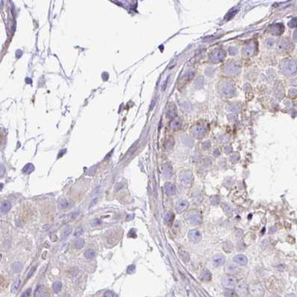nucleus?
Masks as SVG:
<instances>
[{
    "label": "nucleus",
    "mask_w": 297,
    "mask_h": 297,
    "mask_svg": "<svg viewBox=\"0 0 297 297\" xmlns=\"http://www.w3.org/2000/svg\"><path fill=\"white\" fill-rule=\"evenodd\" d=\"M187 220L188 222L194 225H200L202 223V216L200 213L197 211L191 210L187 213Z\"/></svg>",
    "instance_id": "1"
},
{
    "label": "nucleus",
    "mask_w": 297,
    "mask_h": 297,
    "mask_svg": "<svg viewBox=\"0 0 297 297\" xmlns=\"http://www.w3.org/2000/svg\"><path fill=\"white\" fill-rule=\"evenodd\" d=\"M221 283L224 287L231 289L236 287V284H237V280L233 276H225L221 279Z\"/></svg>",
    "instance_id": "2"
},
{
    "label": "nucleus",
    "mask_w": 297,
    "mask_h": 297,
    "mask_svg": "<svg viewBox=\"0 0 297 297\" xmlns=\"http://www.w3.org/2000/svg\"><path fill=\"white\" fill-rule=\"evenodd\" d=\"M179 180L184 186H189L192 182V174L191 171H182L179 174Z\"/></svg>",
    "instance_id": "3"
},
{
    "label": "nucleus",
    "mask_w": 297,
    "mask_h": 297,
    "mask_svg": "<svg viewBox=\"0 0 297 297\" xmlns=\"http://www.w3.org/2000/svg\"><path fill=\"white\" fill-rule=\"evenodd\" d=\"M188 238L194 243H197L201 241L202 234L200 230H191L188 232Z\"/></svg>",
    "instance_id": "4"
},
{
    "label": "nucleus",
    "mask_w": 297,
    "mask_h": 297,
    "mask_svg": "<svg viewBox=\"0 0 297 297\" xmlns=\"http://www.w3.org/2000/svg\"><path fill=\"white\" fill-rule=\"evenodd\" d=\"M188 206H189V203L187 200H180L176 204V211L177 213H182L188 209Z\"/></svg>",
    "instance_id": "5"
},
{
    "label": "nucleus",
    "mask_w": 297,
    "mask_h": 297,
    "mask_svg": "<svg viewBox=\"0 0 297 297\" xmlns=\"http://www.w3.org/2000/svg\"><path fill=\"white\" fill-rule=\"evenodd\" d=\"M250 292L253 296H262L264 294V288L261 284H256L252 285L250 287Z\"/></svg>",
    "instance_id": "6"
},
{
    "label": "nucleus",
    "mask_w": 297,
    "mask_h": 297,
    "mask_svg": "<svg viewBox=\"0 0 297 297\" xmlns=\"http://www.w3.org/2000/svg\"><path fill=\"white\" fill-rule=\"evenodd\" d=\"M173 174V168L170 164L165 163L162 166V175L165 179L171 178Z\"/></svg>",
    "instance_id": "7"
},
{
    "label": "nucleus",
    "mask_w": 297,
    "mask_h": 297,
    "mask_svg": "<svg viewBox=\"0 0 297 297\" xmlns=\"http://www.w3.org/2000/svg\"><path fill=\"white\" fill-rule=\"evenodd\" d=\"M248 286L244 283H240L236 287V292L239 296H247L248 293Z\"/></svg>",
    "instance_id": "8"
},
{
    "label": "nucleus",
    "mask_w": 297,
    "mask_h": 297,
    "mask_svg": "<svg viewBox=\"0 0 297 297\" xmlns=\"http://www.w3.org/2000/svg\"><path fill=\"white\" fill-rule=\"evenodd\" d=\"M233 260H234V261L236 262L237 264L240 265V266H245V265L247 264V262H248V259H247V258L244 255L242 254H239L236 256L234 257V258H233Z\"/></svg>",
    "instance_id": "9"
},
{
    "label": "nucleus",
    "mask_w": 297,
    "mask_h": 297,
    "mask_svg": "<svg viewBox=\"0 0 297 297\" xmlns=\"http://www.w3.org/2000/svg\"><path fill=\"white\" fill-rule=\"evenodd\" d=\"M164 190H165V194L171 196L174 195L176 193V187L174 184L171 183V182H166L164 185Z\"/></svg>",
    "instance_id": "10"
},
{
    "label": "nucleus",
    "mask_w": 297,
    "mask_h": 297,
    "mask_svg": "<svg viewBox=\"0 0 297 297\" xmlns=\"http://www.w3.org/2000/svg\"><path fill=\"white\" fill-rule=\"evenodd\" d=\"M225 257L223 255H218L214 258L212 264H213V266H215V267H218L222 266L225 263Z\"/></svg>",
    "instance_id": "11"
},
{
    "label": "nucleus",
    "mask_w": 297,
    "mask_h": 297,
    "mask_svg": "<svg viewBox=\"0 0 297 297\" xmlns=\"http://www.w3.org/2000/svg\"><path fill=\"white\" fill-rule=\"evenodd\" d=\"M74 205V202L72 200H67L66 199L61 200L59 203V208L61 210H66L69 209Z\"/></svg>",
    "instance_id": "12"
},
{
    "label": "nucleus",
    "mask_w": 297,
    "mask_h": 297,
    "mask_svg": "<svg viewBox=\"0 0 297 297\" xmlns=\"http://www.w3.org/2000/svg\"><path fill=\"white\" fill-rule=\"evenodd\" d=\"M238 266L235 264L233 263L227 264V266L225 267V272L227 273L235 274L238 272Z\"/></svg>",
    "instance_id": "13"
},
{
    "label": "nucleus",
    "mask_w": 297,
    "mask_h": 297,
    "mask_svg": "<svg viewBox=\"0 0 297 297\" xmlns=\"http://www.w3.org/2000/svg\"><path fill=\"white\" fill-rule=\"evenodd\" d=\"M200 278L203 281H210L212 279V274H211L210 271H209L208 270H204L201 271L200 274Z\"/></svg>",
    "instance_id": "14"
},
{
    "label": "nucleus",
    "mask_w": 297,
    "mask_h": 297,
    "mask_svg": "<svg viewBox=\"0 0 297 297\" xmlns=\"http://www.w3.org/2000/svg\"><path fill=\"white\" fill-rule=\"evenodd\" d=\"M174 214L171 212H165V216H164V221H165V224H170V223L172 222L173 219H174Z\"/></svg>",
    "instance_id": "15"
},
{
    "label": "nucleus",
    "mask_w": 297,
    "mask_h": 297,
    "mask_svg": "<svg viewBox=\"0 0 297 297\" xmlns=\"http://www.w3.org/2000/svg\"><path fill=\"white\" fill-rule=\"evenodd\" d=\"M11 209V203L9 201H4L1 205V210L3 212H7Z\"/></svg>",
    "instance_id": "16"
},
{
    "label": "nucleus",
    "mask_w": 297,
    "mask_h": 297,
    "mask_svg": "<svg viewBox=\"0 0 297 297\" xmlns=\"http://www.w3.org/2000/svg\"><path fill=\"white\" fill-rule=\"evenodd\" d=\"M34 170V165H32L31 163H28L24 166L23 169H22V172H23L24 174H31Z\"/></svg>",
    "instance_id": "17"
},
{
    "label": "nucleus",
    "mask_w": 297,
    "mask_h": 297,
    "mask_svg": "<svg viewBox=\"0 0 297 297\" xmlns=\"http://www.w3.org/2000/svg\"><path fill=\"white\" fill-rule=\"evenodd\" d=\"M223 248H224V250H225L226 252L230 253V252H231L233 249V243L230 242V241H225V242L224 243V244H223Z\"/></svg>",
    "instance_id": "18"
},
{
    "label": "nucleus",
    "mask_w": 297,
    "mask_h": 297,
    "mask_svg": "<svg viewBox=\"0 0 297 297\" xmlns=\"http://www.w3.org/2000/svg\"><path fill=\"white\" fill-rule=\"evenodd\" d=\"M84 256H85V258L87 259L90 260V259H93V258H95V256H96V253H95V251L93 250L90 249V250H87V251L84 253Z\"/></svg>",
    "instance_id": "19"
},
{
    "label": "nucleus",
    "mask_w": 297,
    "mask_h": 297,
    "mask_svg": "<svg viewBox=\"0 0 297 297\" xmlns=\"http://www.w3.org/2000/svg\"><path fill=\"white\" fill-rule=\"evenodd\" d=\"M71 233H72V228H71V227H67L66 228H65L64 230H63V233H62L61 235L62 240L66 239V238H68V236L71 234Z\"/></svg>",
    "instance_id": "20"
},
{
    "label": "nucleus",
    "mask_w": 297,
    "mask_h": 297,
    "mask_svg": "<svg viewBox=\"0 0 297 297\" xmlns=\"http://www.w3.org/2000/svg\"><path fill=\"white\" fill-rule=\"evenodd\" d=\"M84 244H85V242H84V240L83 239V238H77V240L75 241V246L77 249H81V248H83V247L84 246Z\"/></svg>",
    "instance_id": "21"
},
{
    "label": "nucleus",
    "mask_w": 297,
    "mask_h": 297,
    "mask_svg": "<svg viewBox=\"0 0 297 297\" xmlns=\"http://www.w3.org/2000/svg\"><path fill=\"white\" fill-rule=\"evenodd\" d=\"M52 288H53L54 292H55V293H60V290H61L62 288L61 282H60V281H56V282H55L53 284V286H52Z\"/></svg>",
    "instance_id": "22"
},
{
    "label": "nucleus",
    "mask_w": 297,
    "mask_h": 297,
    "mask_svg": "<svg viewBox=\"0 0 297 297\" xmlns=\"http://www.w3.org/2000/svg\"><path fill=\"white\" fill-rule=\"evenodd\" d=\"M210 202L211 204L213 205V206H218V205H219L220 202H221V199H220L219 196L218 195L212 196L210 198Z\"/></svg>",
    "instance_id": "23"
},
{
    "label": "nucleus",
    "mask_w": 297,
    "mask_h": 297,
    "mask_svg": "<svg viewBox=\"0 0 297 297\" xmlns=\"http://www.w3.org/2000/svg\"><path fill=\"white\" fill-rule=\"evenodd\" d=\"M12 267H13V270L14 272L19 273L22 270V264L20 263V262H15V263L13 264V266H12Z\"/></svg>",
    "instance_id": "24"
},
{
    "label": "nucleus",
    "mask_w": 297,
    "mask_h": 297,
    "mask_svg": "<svg viewBox=\"0 0 297 297\" xmlns=\"http://www.w3.org/2000/svg\"><path fill=\"white\" fill-rule=\"evenodd\" d=\"M223 209H224V212L228 215H231L233 212V207L228 203H224L223 204Z\"/></svg>",
    "instance_id": "25"
},
{
    "label": "nucleus",
    "mask_w": 297,
    "mask_h": 297,
    "mask_svg": "<svg viewBox=\"0 0 297 297\" xmlns=\"http://www.w3.org/2000/svg\"><path fill=\"white\" fill-rule=\"evenodd\" d=\"M19 285H20V279H17L16 280L14 283L13 284L11 287V292L12 293H16L17 291V290L19 289Z\"/></svg>",
    "instance_id": "26"
},
{
    "label": "nucleus",
    "mask_w": 297,
    "mask_h": 297,
    "mask_svg": "<svg viewBox=\"0 0 297 297\" xmlns=\"http://www.w3.org/2000/svg\"><path fill=\"white\" fill-rule=\"evenodd\" d=\"M84 233V227H79L78 228H77L76 230H75V233H74V236H75V237H79V236H81Z\"/></svg>",
    "instance_id": "27"
},
{
    "label": "nucleus",
    "mask_w": 297,
    "mask_h": 297,
    "mask_svg": "<svg viewBox=\"0 0 297 297\" xmlns=\"http://www.w3.org/2000/svg\"><path fill=\"white\" fill-rule=\"evenodd\" d=\"M239 158H240L239 153H235L234 154L232 155L231 158H230V159H231L232 162H233V163H236V162H237L238 161V159H239Z\"/></svg>",
    "instance_id": "28"
},
{
    "label": "nucleus",
    "mask_w": 297,
    "mask_h": 297,
    "mask_svg": "<svg viewBox=\"0 0 297 297\" xmlns=\"http://www.w3.org/2000/svg\"><path fill=\"white\" fill-rule=\"evenodd\" d=\"M224 296H237V295H236V293H234V292L232 291V290H226L225 293H224Z\"/></svg>",
    "instance_id": "29"
},
{
    "label": "nucleus",
    "mask_w": 297,
    "mask_h": 297,
    "mask_svg": "<svg viewBox=\"0 0 297 297\" xmlns=\"http://www.w3.org/2000/svg\"><path fill=\"white\" fill-rule=\"evenodd\" d=\"M4 174H5V168L4 167V165L0 164V177H3Z\"/></svg>",
    "instance_id": "30"
},
{
    "label": "nucleus",
    "mask_w": 297,
    "mask_h": 297,
    "mask_svg": "<svg viewBox=\"0 0 297 297\" xmlns=\"http://www.w3.org/2000/svg\"><path fill=\"white\" fill-rule=\"evenodd\" d=\"M100 224H101L100 220L96 219V220H94V221H92L91 226L92 227H97V226H99Z\"/></svg>",
    "instance_id": "31"
},
{
    "label": "nucleus",
    "mask_w": 297,
    "mask_h": 297,
    "mask_svg": "<svg viewBox=\"0 0 297 297\" xmlns=\"http://www.w3.org/2000/svg\"><path fill=\"white\" fill-rule=\"evenodd\" d=\"M135 270H136V267L134 266V265H130V267H128L127 273H133L135 271Z\"/></svg>",
    "instance_id": "32"
},
{
    "label": "nucleus",
    "mask_w": 297,
    "mask_h": 297,
    "mask_svg": "<svg viewBox=\"0 0 297 297\" xmlns=\"http://www.w3.org/2000/svg\"><path fill=\"white\" fill-rule=\"evenodd\" d=\"M96 166H94V167H93V168H91L90 169V171H89V174L90 175H93V174H95L96 173Z\"/></svg>",
    "instance_id": "33"
},
{
    "label": "nucleus",
    "mask_w": 297,
    "mask_h": 297,
    "mask_svg": "<svg viewBox=\"0 0 297 297\" xmlns=\"http://www.w3.org/2000/svg\"><path fill=\"white\" fill-rule=\"evenodd\" d=\"M104 296H107V297H111V296H114V295H113V293H112V292L107 291L104 293Z\"/></svg>",
    "instance_id": "34"
},
{
    "label": "nucleus",
    "mask_w": 297,
    "mask_h": 297,
    "mask_svg": "<svg viewBox=\"0 0 297 297\" xmlns=\"http://www.w3.org/2000/svg\"><path fill=\"white\" fill-rule=\"evenodd\" d=\"M31 289H28V290H26L23 294H22V296H30V291H31Z\"/></svg>",
    "instance_id": "35"
},
{
    "label": "nucleus",
    "mask_w": 297,
    "mask_h": 297,
    "mask_svg": "<svg viewBox=\"0 0 297 297\" xmlns=\"http://www.w3.org/2000/svg\"><path fill=\"white\" fill-rule=\"evenodd\" d=\"M35 270H36V267H33V269L31 270L30 271V272H29V273H28V278H30V277H31V276H32V273H33L34 272V271H35Z\"/></svg>",
    "instance_id": "36"
},
{
    "label": "nucleus",
    "mask_w": 297,
    "mask_h": 297,
    "mask_svg": "<svg viewBox=\"0 0 297 297\" xmlns=\"http://www.w3.org/2000/svg\"><path fill=\"white\" fill-rule=\"evenodd\" d=\"M3 188V184H0V190H1V188Z\"/></svg>",
    "instance_id": "37"
}]
</instances>
